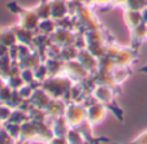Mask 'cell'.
<instances>
[{"label": "cell", "mask_w": 147, "mask_h": 144, "mask_svg": "<svg viewBox=\"0 0 147 144\" xmlns=\"http://www.w3.org/2000/svg\"><path fill=\"white\" fill-rule=\"evenodd\" d=\"M8 8L14 12H20V13H17L20 16V22H18L20 26H22V27L28 29V30H31V31L38 29L40 18H39L38 13L35 12V9H33V11H31V9H22L14 3L8 5Z\"/></svg>", "instance_id": "obj_1"}, {"label": "cell", "mask_w": 147, "mask_h": 144, "mask_svg": "<svg viewBox=\"0 0 147 144\" xmlns=\"http://www.w3.org/2000/svg\"><path fill=\"white\" fill-rule=\"evenodd\" d=\"M74 38H76L74 33H72L68 29L59 27L57 26V29L50 35V43L63 48L65 46L74 44Z\"/></svg>", "instance_id": "obj_2"}, {"label": "cell", "mask_w": 147, "mask_h": 144, "mask_svg": "<svg viewBox=\"0 0 147 144\" xmlns=\"http://www.w3.org/2000/svg\"><path fill=\"white\" fill-rule=\"evenodd\" d=\"M65 119L69 127L81 125L86 119V108H83L82 105H77V104H70L65 109Z\"/></svg>", "instance_id": "obj_3"}, {"label": "cell", "mask_w": 147, "mask_h": 144, "mask_svg": "<svg viewBox=\"0 0 147 144\" xmlns=\"http://www.w3.org/2000/svg\"><path fill=\"white\" fill-rule=\"evenodd\" d=\"M65 75L74 80H82L89 75V72L85 69L82 64L76 58V60H70L65 62V69H64Z\"/></svg>", "instance_id": "obj_4"}, {"label": "cell", "mask_w": 147, "mask_h": 144, "mask_svg": "<svg viewBox=\"0 0 147 144\" xmlns=\"http://www.w3.org/2000/svg\"><path fill=\"white\" fill-rule=\"evenodd\" d=\"M77 60L85 66V69H86L89 73L96 72L98 70V66H99V58H96L89 50H86V48L80 50L78 56H77Z\"/></svg>", "instance_id": "obj_5"}, {"label": "cell", "mask_w": 147, "mask_h": 144, "mask_svg": "<svg viewBox=\"0 0 147 144\" xmlns=\"http://www.w3.org/2000/svg\"><path fill=\"white\" fill-rule=\"evenodd\" d=\"M51 18L55 21H60L64 17L69 16V5L67 0H51L50 1Z\"/></svg>", "instance_id": "obj_6"}, {"label": "cell", "mask_w": 147, "mask_h": 144, "mask_svg": "<svg viewBox=\"0 0 147 144\" xmlns=\"http://www.w3.org/2000/svg\"><path fill=\"white\" fill-rule=\"evenodd\" d=\"M106 116V106L102 104H92L86 108V119L90 125H96Z\"/></svg>", "instance_id": "obj_7"}, {"label": "cell", "mask_w": 147, "mask_h": 144, "mask_svg": "<svg viewBox=\"0 0 147 144\" xmlns=\"http://www.w3.org/2000/svg\"><path fill=\"white\" fill-rule=\"evenodd\" d=\"M113 61L116 66H122V68L130 66V64H133L134 61V51L129 50V48H120L117 55L115 56Z\"/></svg>", "instance_id": "obj_8"}, {"label": "cell", "mask_w": 147, "mask_h": 144, "mask_svg": "<svg viewBox=\"0 0 147 144\" xmlns=\"http://www.w3.org/2000/svg\"><path fill=\"white\" fill-rule=\"evenodd\" d=\"M14 34H16V38H17V44H34V38L35 35L33 34L31 30H28V29L20 26L17 29H13Z\"/></svg>", "instance_id": "obj_9"}, {"label": "cell", "mask_w": 147, "mask_h": 144, "mask_svg": "<svg viewBox=\"0 0 147 144\" xmlns=\"http://www.w3.org/2000/svg\"><path fill=\"white\" fill-rule=\"evenodd\" d=\"M124 21L125 23L130 29L138 26L139 23L143 22L142 19V13L141 11H133V9H125L124 12Z\"/></svg>", "instance_id": "obj_10"}, {"label": "cell", "mask_w": 147, "mask_h": 144, "mask_svg": "<svg viewBox=\"0 0 147 144\" xmlns=\"http://www.w3.org/2000/svg\"><path fill=\"white\" fill-rule=\"evenodd\" d=\"M131 30V43L136 42L137 44L142 43L144 39H147V25L144 22L139 23L138 26L130 29Z\"/></svg>", "instance_id": "obj_11"}, {"label": "cell", "mask_w": 147, "mask_h": 144, "mask_svg": "<svg viewBox=\"0 0 147 144\" xmlns=\"http://www.w3.org/2000/svg\"><path fill=\"white\" fill-rule=\"evenodd\" d=\"M0 44L5 46V47L11 48L13 46L17 44V38H16V34H14V30H3L0 31Z\"/></svg>", "instance_id": "obj_12"}, {"label": "cell", "mask_w": 147, "mask_h": 144, "mask_svg": "<svg viewBox=\"0 0 147 144\" xmlns=\"http://www.w3.org/2000/svg\"><path fill=\"white\" fill-rule=\"evenodd\" d=\"M38 29L40 30L42 34H45V35H51V34L57 29V21H55L53 18L40 19Z\"/></svg>", "instance_id": "obj_13"}, {"label": "cell", "mask_w": 147, "mask_h": 144, "mask_svg": "<svg viewBox=\"0 0 147 144\" xmlns=\"http://www.w3.org/2000/svg\"><path fill=\"white\" fill-rule=\"evenodd\" d=\"M78 50L74 44H69V46H65V47L61 48V53H60V58L64 60L65 62L67 61H70V60H76L78 56Z\"/></svg>", "instance_id": "obj_14"}, {"label": "cell", "mask_w": 147, "mask_h": 144, "mask_svg": "<svg viewBox=\"0 0 147 144\" xmlns=\"http://www.w3.org/2000/svg\"><path fill=\"white\" fill-rule=\"evenodd\" d=\"M112 74H113V79L116 84H121L129 75V72L126 70V68L122 66H115V69L112 70Z\"/></svg>", "instance_id": "obj_15"}, {"label": "cell", "mask_w": 147, "mask_h": 144, "mask_svg": "<svg viewBox=\"0 0 147 144\" xmlns=\"http://www.w3.org/2000/svg\"><path fill=\"white\" fill-rule=\"evenodd\" d=\"M35 12L38 13V16H39V18H40V19L51 18L50 1H42V3L35 8Z\"/></svg>", "instance_id": "obj_16"}, {"label": "cell", "mask_w": 147, "mask_h": 144, "mask_svg": "<svg viewBox=\"0 0 147 144\" xmlns=\"http://www.w3.org/2000/svg\"><path fill=\"white\" fill-rule=\"evenodd\" d=\"M124 5H125V9L142 11L144 7H147V0H126Z\"/></svg>", "instance_id": "obj_17"}, {"label": "cell", "mask_w": 147, "mask_h": 144, "mask_svg": "<svg viewBox=\"0 0 147 144\" xmlns=\"http://www.w3.org/2000/svg\"><path fill=\"white\" fill-rule=\"evenodd\" d=\"M14 143H16V140L7 133L4 127L1 129L0 130V144H14Z\"/></svg>", "instance_id": "obj_18"}, {"label": "cell", "mask_w": 147, "mask_h": 144, "mask_svg": "<svg viewBox=\"0 0 147 144\" xmlns=\"http://www.w3.org/2000/svg\"><path fill=\"white\" fill-rule=\"evenodd\" d=\"M129 144H147V133H143L142 135H139L136 140Z\"/></svg>", "instance_id": "obj_19"}, {"label": "cell", "mask_w": 147, "mask_h": 144, "mask_svg": "<svg viewBox=\"0 0 147 144\" xmlns=\"http://www.w3.org/2000/svg\"><path fill=\"white\" fill-rule=\"evenodd\" d=\"M50 144H69V143H68V140L64 136H56L55 139H51Z\"/></svg>", "instance_id": "obj_20"}, {"label": "cell", "mask_w": 147, "mask_h": 144, "mask_svg": "<svg viewBox=\"0 0 147 144\" xmlns=\"http://www.w3.org/2000/svg\"><path fill=\"white\" fill-rule=\"evenodd\" d=\"M89 3L95 5H106V4H113V0H89Z\"/></svg>", "instance_id": "obj_21"}, {"label": "cell", "mask_w": 147, "mask_h": 144, "mask_svg": "<svg viewBox=\"0 0 147 144\" xmlns=\"http://www.w3.org/2000/svg\"><path fill=\"white\" fill-rule=\"evenodd\" d=\"M141 13H142V19H143V22L147 25V7H144V8L142 9Z\"/></svg>", "instance_id": "obj_22"}, {"label": "cell", "mask_w": 147, "mask_h": 144, "mask_svg": "<svg viewBox=\"0 0 147 144\" xmlns=\"http://www.w3.org/2000/svg\"><path fill=\"white\" fill-rule=\"evenodd\" d=\"M4 86H5V80L3 79V77H0V90L3 88Z\"/></svg>", "instance_id": "obj_23"}, {"label": "cell", "mask_w": 147, "mask_h": 144, "mask_svg": "<svg viewBox=\"0 0 147 144\" xmlns=\"http://www.w3.org/2000/svg\"><path fill=\"white\" fill-rule=\"evenodd\" d=\"M4 127V123H3V122H1V121H0V130H1V129H3Z\"/></svg>", "instance_id": "obj_24"}, {"label": "cell", "mask_w": 147, "mask_h": 144, "mask_svg": "<svg viewBox=\"0 0 147 144\" xmlns=\"http://www.w3.org/2000/svg\"><path fill=\"white\" fill-rule=\"evenodd\" d=\"M14 144H21V143H18V141H16V143H14Z\"/></svg>", "instance_id": "obj_25"}, {"label": "cell", "mask_w": 147, "mask_h": 144, "mask_svg": "<svg viewBox=\"0 0 147 144\" xmlns=\"http://www.w3.org/2000/svg\"><path fill=\"white\" fill-rule=\"evenodd\" d=\"M87 1H89V0H87Z\"/></svg>", "instance_id": "obj_26"}]
</instances>
